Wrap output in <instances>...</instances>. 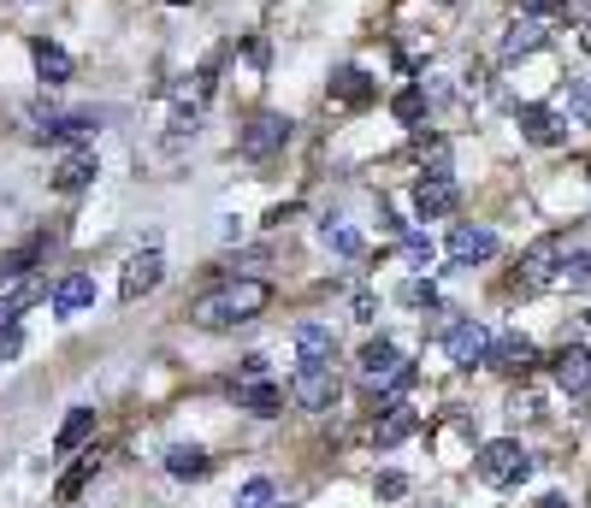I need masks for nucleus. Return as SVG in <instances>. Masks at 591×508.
I'll list each match as a JSON object with an SVG mask.
<instances>
[{
    "label": "nucleus",
    "mask_w": 591,
    "mask_h": 508,
    "mask_svg": "<svg viewBox=\"0 0 591 508\" xmlns=\"http://www.w3.org/2000/svg\"><path fill=\"white\" fill-rule=\"evenodd\" d=\"M550 379H556V390H562V396H586V390H591V349H586V343L556 349Z\"/></svg>",
    "instance_id": "0eeeda50"
},
{
    "label": "nucleus",
    "mask_w": 591,
    "mask_h": 508,
    "mask_svg": "<svg viewBox=\"0 0 591 508\" xmlns=\"http://www.w3.org/2000/svg\"><path fill=\"white\" fill-rule=\"evenodd\" d=\"M402 491H408V479H402V473H385V479H379V497H385V503H396Z\"/></svg>",
    "instance_id": "e433bc0d"
},
{
    "label": "nucleus",
    "mask_w": 591,
    "mask_h": 508,
    "mask_svg": "<svg viewBox=\"0 0 591 508\" xmlns=\"http://www.w3.org/2000/svg\"><path fill=\"white\" fill-rule=\"evenodd\" d=\"M414 432H420V414H414L408 402H391V408H379V420H373V444H379V449L408 444Z\"/></svg>",
    "instance_id": "9b49d317"
},
{
    "label": "nucleus",
    "mask_w": 591,
    "mask_h": 508,
    "mask_svg": "<svg viewBox=\"0 0 591 508\" xmlns=\"http://www.w3.org/2000/svg\"><path fill=\"white\" fill-rule=\"evenodd\" d=\"M526 18H556V12H568V0H521Z\"/></svg>",
    "instance_id": "f704fd0d"
},
{
    "label": "nucleus",
    "mask_w": 591,
    "mask_h": 508,
    "mask_svg": "<svg viewBox=\"0 0 591 508\" xmlns=\"http://www.w3.org/2000/svg\"><path fill=\"white\" fill-rule=\"evenodd\" d=\"M18 349H24V331L6 325V331H0V361H18Z\"/></svg>",
    "instance_id": "c9c22d12"
},
{
    "label": "nucleus",
    "mask_w": 591,
    "mask_h": 508,
    "mask_svg": "<svg viewBox=\"0 0 591 508\" xmlns=\"http://www.w3.org/2000/svg\"><path fill=\"white\" fill-rule=\"evenodd\" d=\"M580 48H586V54H591V18H586V30H580Z\"/></svg>",
    "instance_id": "ea45409f"
},
{
    "label": "nucleus",
    "mask_w": 591,
    "mask_h": 508,
    "mask_svg": "<svg viewBox=\"0 0 591 508\" xmlns=\"http://www.w3.org/2000/svg\"><path fill=\"white\" fill-rule=\"evenodd\" d=\"M402 302H408V308H432V302H438V284H432V278H408V284H402Z\"/></svg>",
    "instance_id": "7c9ffc66"
},
{
    "label": "nucleus",
    "mask_w": 591,
    "mask_h": 508,
    "mask_svg": "<svg viewBox=\"0 0 591 508\" xmlns=\"http://www.w3.org/2000/svg\"><path fill=\"white\" fill-rule=\"evenodd\" d=\"M396 367H402V355H396L391 337H373V343L361 349V379H367V384H385Z\"/></svg>",
    "instance_id": "f3484780"
},
{
    "label": "nucleus",
    "mask_w": 591,
    "mask_h": 508,
    "mask_svg": "<svg viewBox=\"0 0 591 508\" xmlns=\"http://www.w3.org/2000/svg\"><path fill=\"white\" fill-rule=\"evenodd\" d=\"M296 355H302V361H331V355H337V337H331L326 325L308 319V325H296Z\"/></svg>",
    "instance_id": "5701e85b"
},
{
    "label": "nucleus",
    "mask_w": 591,
    "mask_h": 508,
    "mask_svg": "<svg viewBox=\"0 0 591 508\" xmlns=\"http://www.w3.org/2000/svg\"><path fill=\"white\" fill-rule=\"evenodd\" d=\"M538 42H544V18H515V24H509V30H503V48H497V54H503V60H526V54H538Z\"/></svg>",
    "instance_id": "dca6fc26"
},
{
    "label": "nucleus",
    "mask_w": 591,
    "mask_h": 508,
    "mask_svg": "<svg viewBox=\"0 0 591 508\" xmlns=\"http://www.w3.org/2000/svg\"><path fill=\"white\" fill-rule=\"evenodd\" d=\"M290 396H296L308 414H326L331 402L343 396V384H337V373H331V361H302L296 379H290Z\"/></svg>",
    "instance_id": "20e7f679"
},
{
    "label": "nucleus",
    "mask_w": 591,
    "mask_h": 508,
    "mask_svg": "<svg viewBox=\"0 0 591 508\" xmlns=\"http://www.w3.org/2000/svg\"><path fill=\"white\" fill-rule=\"evenodd\" d=\"M166 473L172 479H207V455L196 444H172L166 449Z\"/></svg>",
    "instance_id": "b1692460"
},
{
    "label": "nucleus",
    "mask_w": 591,
    "mask_h": 508,
    "mask_svg": "<svg viewBox=\"0 0 591 508\" xmlns=\"http://www.w3.org/2000/svg\"><path fill=\"white\" fill-rule=\"evenodd\" d=\"M284 142H290V119L261 113V119H249V130L237 136V154H243V160H272Z\"/></svg>",
    "instance_id": "39448f33"
},
{
    "label": "nucleus",
    "mask_w": 591,
    "mask_h": 508,
    "mask_svg": "<svg viewBox=\"0 0 591 508\" xmlns=\"http://www.w3.org/2000/svg\"><path fill=\"white\" fill-rule=\"evenodd\" d=\"M562 260H568V237L562 231H550V237H538L532 249L521 254V278H515V290H538V284H556V272H562Z\"/></svg>",
    "instance_id": "7ed1b4c3"
},
{
    "label": "nucleus",
    "mask_w": 591,
    "mask_h": 508,
    "mask_svg": "<svg viewBox=\"0 0 591 508\" xmlns=\"http://www.w3.org/2000/svg\"><path fill=\"white\" fill-rule=\"evenodd\" d=\"M479 479L491 485V491H515V485H526L532 479V455H526L515 438H491V444H479Z\"/></svg>",
    "instance_id": "f03ea898"
},
{
    "label": "nucleus",
    "mask_w": 591,
    "mask_h": 508,
    "mask_svg": "<svg viewBox=\"0 0 591 508\" xmlns=\"http://www.w3.org/2000/svg\"><path fill=\"white\" fill-rule=\"evenodd\" d=\"M331 95H337L343 107H367V101H373V77H367L361 65H343V71L331 77Z\"/></svg>",
    "instance_id": "aec40b11"
},
{
    "label": "nucleus",
    "mask_w": 591,
    "mask_h": 508,
    "mask_svg": "<svg viewBox=\"0 0 591 508\" xmlns=\"http://www.w3.org/2000/svg\"><path fill=\"white\" fill-rule=\"evenodd\" d=\"M101 178V160L89 154V148H77V154H66L60 166H54V190L60 195H77V190H89Z\"/></svg>",
    "instance_id": "4468645a"
},
{
    "label": "nucleus",
    "mask_w": 591,
    "mask_h": 508,
    "mask_svg": "<svg viewBox=\"0 0 591 508\" xmlns=\"http://www.w3.org/2000/svg\"><path fill=\"white\" fill-rule=\"evenodd\" d=\"M444 355L456 367H485L491 361V331L479 319H461V325H450V337H444Z\"/></svg>",
    "instance_id": "423d86ee"
},
{
    "label": "nucleus",
    "mask_w": 591,
    "mask_h": 508,
    "mask_svg": "<svg viewBox=\"0 0 591 508\" xmlns=\"http://www.w3.org/2000/svg\"><path fill=\"white\" fill-rule=\"evenodd\" d=\"M556 284H568V290H586L591 284V249H574L562 260V272H556Z\"/></svg>",
    "instance_id": "a878e982"
},
{
    "label": "nucleus",
    "mask_w": 591,
    "mask_h": 508,
    "mask_svg": "<svg viewBox=\"0 0 591 508\" xmlns=\"http://www.w3.org/2000/svg\"><path fill=\"white\" fill-rule=\"evenodd\" d=\"M36 254H42V237L24 243V249H12V254H0V284H6V278H24V272L36 266Z\"/></svg>",
    "instance_id": "cd10ccee"
},
{
    "label": "nucleus",
    "mask_w": 591,
    "mask_h": 508,
    "mask_svg": "<svg viewBox=\"0 0 591 508\" xmlns=\"http://www.w3.org/2000/svg\"><path fill=\"white\" fill-rule=\"evenodd\" d=\"M320 237H326V249L343 254V260H355V254L367 249V243H361V231H355V225H343V219H326V231H320Z\"/></svg>",
    "instance_id": "393cba45"
},
{
    "label": "nucleus",
    "mask_w": 591,
    "mask_h": 508,
    "mask_svg": "<svg viewBox=\"0 0 591 508\" xmlns=\"http://www.w3.org/2000/svg\"><path fill=\"white\" fill-rule=\"evenodd\" d=\"M491 254H497V231H491V225H456V231H450V260H456V266L491 260Z\"/></svg>",
    "instance_id": "f8f14e48"
},
{
    "label": "nucleus",
    "mask_w": 591,
    "mask_h": 508,
    "mask_svg": "<svg viewBox=\"0 0 591 508\" xmlns=\"http://www.w3.org/2000/svg\"><path fill=\"white\" fill-rule=\"evenodd\" d=\"M89 438H95V408H71L66 426H60V438H54V449H60V455H77Z\"/></svg>",
    "instance_id": "4be33fe9"
},
{
    "label": "nucleus",
    "mask_w": 591,
    "mask_h": 508,
    "mask_svg": "<svg viewBox=\"0 0 591 508\" xmlns=\"http://www.w3.org/2000/svg\"><path fill=\"white\" fill-rule=\"evenodd\" d=\"M237 508H272V479H249L237 491Z\"/></svg>",
    "instance_id": "473e14b6"
},
{
    "label": "nucleus",
    "mask_w": 591,
    "mask_h": 508,
    "mask_svg": "<svg viewBox=\"0 0 591 508\" xmlns=\"http://www.w3.org/2000/svg\"><path fill=\"white\" fill-rule=\"evenodd\" d=\"M586 319H591V314H586Z\"/></svg>",
    "instance_id": "79ce46f5"
},
{
    "label": "nucleus",
    "mask_w": 591,
    "mask_h": 508,
    "mask_svg": "<svg viewBox=\"0 0 591 508\" xmlns=\"http://www.w3.org/2000/svg\"><path fill=\"white\" fill-rule=\"evenodd\" d=\"M402 254H408V260H414V266H432V237H420V231H408V237H402Z\"/></svg>",
    "instance_id": "72a5a7b5"
},
{
    "label": "nucleus",
    "mask_w": 591,
    "mask_h": 508,
    "mask_svg": "<svg viewBox=\"0 0 591 508\" xmlns=\"http://www.w3.org/2000/svg\"><path fill=\"white\" fill-rule=\"evenodd\" d=\"M266 302H272V284H266V278H231V284L196 296V302H190V319L207 325V331H225V325H243V319L266 314Z\"/></svg>",
    "instance_id": "f257e3e1"
},
{
    "label": "nucleus",
    "mask_w": 591,
    "mask_h": 508,
    "mask_svg": "<svg viewBox=\"0 0 591 508\" xmlns=\"http://www.w3.org/2000/svg\"><path fill=\"white\" fill-rule=\"evenodd\" d=\"M538 508H574V503H568V497H544Z\"/></svg>",
    "instance_id": "58836bf2"
},
{
    "label": "nucleus",
    "mask_w": 591,
    "mask_h": 508,
    "mask_svg": "<svg viewBox=\"0 0 591 508\" xmlns=\"http://www.w3.org/2000/svg\"><path fill=\"white\" fill-rule=\"evenodd\" d=\"M89 479H95V461H77V467H71L66 479H60V485H54V503H77V497H83V485H89Z\"/></svg>",
    "instance_id": "bb28decb"
},
{
    "label": "nucleus",
    "mask_w": 591,
    "mask_h": 508,
    "mask_svg": "<svg viewBox=\"0 0 591 508\" xmlns=\"http://www.w3.org/2000/svg\"><path fill=\"white\" fill-rule=\"evenodd\" d=\"M160 278H166V260H160V249H142V254H131V260H125L119 296H125V302H136V296H148Z\"/></svg>",
    "instance_id": "1a4fd4ad"
},
{
    "label": "nucleus",
    "mask_w": 591,
    "mask_h": 508,
    "mask_svg": "<svg viewBox=\"0 0 591 508\" xmlns=\"http://www.w3.org/2000/svg\"><path fill=\"white\" fill-rule=\"evenodd\" d=\"M42 136H60V142H89L95 136V119L89 113H36Z\"/></svg>",
    "instance_id": "a211bd4d"
},
{
    "label": "nucleus",
    "mask_w": 591,
    "mask_h": 508,
    "mask_svg": "<svg viewBox=\"0 0 591 508\" xmlns=\"http://www.w3.org/2000/svg\"><path fill=\"white\" fill-rule=\"evenodd\" d=\"M408 384H414V367L402 361L391 379H385V384H373V390H379V396H385V408H391V402H402V396H408Z\"/></svg>",
    "instance_id": "c756f323"
},
{
    "label": "nucleus",
    "mask_w": 591,
    "mask_h": 508,
    "mask_svg": "<svg viewBox=\"0 0 591 508\" xmlns=\"http://www.w3.org/2000/svg\"><path fill=\"white\" fill-rule=\"evenodd\" d=\"M485 367H497V373H526V367H538V343L526 337V331H503V337H491V361Z\"/></svg>",
    "instance_id": "6e6552de"
},
{
    "label": "nucleus",
    "mask_w": 591,
    "mask_h": 508,
    "mask_svg": "<svg viewBox=\"0 0 591 508\" xmlns=\"http://www.w3.org/2000/svg\"><path fill=\"white\" fill-rule=\"evenodd\" d=\"M568 113L591 125V77H574V83H568Z\"/></svg>",
    "instance_id": "2f4dec72"
},
{
    "label": "nucleus",
    "mask_w": 591,
    "mask_h": 508,
    "mask_svg": "<svg viewBox=\"0 0 591 508\" xmlns=\"http://www.w3.org/2000/svg\"><path fill=\"white\" fill-rule=\"evenodd\" d=\"M89 302H95V278H89V272H66V278L54 284V314H60V319L83 314Z\"/></svg>",
    "instance_id": "2eb2a0df"
},
{
    "label": "nucleus",
    "mask_w": 591,
    "mask_h": 508,
    "mask_svg": "<svg viewBox=\"0 0 591 508\" xmlns=\"http://www.w3.org/2000/svg\"><path fill=\"white\" fill-rule=\"evenodd\" d=\"M237 408H249V414H278L284 408V390L266 379H237Z\"/></svg>",
    "instance_id": "6ab92c4d"
},
{
    "label": "nucleus",
    "mask_w": 591,
    "mask_h": 508,
    "mask_svg": "<svg viewBox=\"0 0 591 508\" xmlns=\"http://www.w3.org/2000/svg\"><path fill=\"white\" fill-rule=\"evenodd\" d=\"M426 107H432V101H426V89H420V83H414V89H402V95L391 101V113L402 119V125H420V113H426Z\"/></svg>",
    "instance_id": "c85d7f7f"
},
{
    "label": "nucleus",
    "mask_w": 591,
    "mask_h": 508,
    "mask_svg": "<svg viewBox=\"0 0 591 508\" xmlns=\"http://www.w3.org/2000/svg\"><path fill=\"white\" fill-rule=\"evenodd\" d=\"M166 6H190V0H166Z\"/></svg>",
    "instance_id": "a19ab883"
},
{
    "label": "nucleus",
    "mask_w": 591,
    "mask_h": 508,
    "mask_svg": "<svg viewBox=\"0 0 591 508\" xmlns=\"http://www.w3.org/2000/svg\"><path fill=\"white\" fill-rule=\"evenodd\" d=\"M36 77H42L48 89L71 83V54L60 48V42H36Z\"/></svg>",
    "instance_id": "412c9836"
},
{
    "label": "nucleus",
    "mask_w": 591,
    "mask_h": 508,
    "mask_svg": "<svg viewBox=\"0 0 591 508\" xmlns=\"http://www.w3.org/2000/svg\"><path fill=\"white\" fill-rule=\"evenodd\" d=\"M237 379H266V355H249V361H243V373H237Z\"/></svg>",
    "instance_id": "4c0bfd02"
},
{
    "label": "nucleus",
    "mask_w": 591,
    "mask_h": 508,
    "mask_svg": "<svg viewBox=\"0 0 591 508\" xmlns=\"http://www.w3.org/2000/svg\"><path fill=\"white\" fill-rule=\"evenodd\" d=\"M456 178H420L414 184V213L420 219H444V213H456Z\"/></svg>",
    "instance_id": "ddd939ff"
},
{
    "label": "nucleus",
    "mask_w": 591,
    "mask_h": 508,
    "mask_svg": "<svg viewBox=\"0 0 591 508\" xmlns=\"http://www.w3.org/2000/svg\"><path fill=\"white\" fill-rule=\"evenodd\" d=\"M515 125H521V136L532 142V148H556V142L568 136V119H562L556 107H521Z\"/></svg>",
    "instance_id": "9d476101"
}]
</instances>
